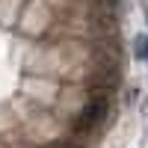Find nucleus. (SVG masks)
Instances as JSON below:
<instances>
[{
	"label": "nucleus",
	"mask_w": 148,
	"mask_h": 148,
	"mask_svg": "<svg viewBox=\"0 0 148 148\" xmlns=\"http://www.w3.org/2000/svg\"><path fill=\"white\" fill-rule=\"evenodd\" d=\"M107 116H110V98H107V95H92L89 101H86L80 119H77V130H80V133L98 130V125H104Z\"/></svg>",
	"instance_id": "obj_1"
},
{
	"label": "nucleus",
	"mask_w": 148,
	"mask_h": 148,
	"mask_svg": "<svg viewBox=\"0 0 148 148\" xmlns=\"http://www.w3.org/2000/svg\"><path fill=\"white\" fill-rule=\"evenodd\" d=\"M133 56L148 65V36H139V39L133 42Z\"/></svg>",
	"instance_id": "obj_2"
},
{
	"label": "nucleus",
	"mask_w": 148,
	"mask_h": 148,
	"mask_svg": "<svg viewBox=\"0 0 148 148\" xmlns=\"http://www.w3.org/2000/svg\"><path fill=\"white\" fill-rule=\"evenodd\" d=\"M142 6H145V21H148V0H142Z\"/></svg>",
	"instance_id": "obj_3"
},
{
	"label": "nucleus",
	"mask_w": 148,
	"mask_h": 148,
	"mask_svg": "<svg viewBox=\"0 0 148 148\" xmlns=\"http://www.w3.org/2000/svg\"><path fill=\"white\" fill-rule=\"evenodd\" d=\"M145 110H148V101H145Z\"/></svg>",
	"instance_id": "obj_4"
}]
</instances>
